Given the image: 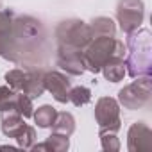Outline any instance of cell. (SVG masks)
Returning a JSON list of instances; mask_svg holds the SVG:
<instances>
[{"label":"cell","mask_w":152,"mask_h":152,"mask_svg":"<svg viewBox=\"0 0 152 152\" xmlns=\"http://www.w3.org/2000/svg\"><path fill=\"white\" fill-rule=\"evenodd\" d=\"M47 34L39 20L0 11V57L15 64L38 68L45 63Z\"/></svg>","instance_id":"6da1fadb"},{"label":"cell","mask_w":152,"mask_h":152,"mask_svg":"<svg viewBox=\"0 0 152 152\" xmlns=\"http://www.w3.org/2000/svg\"><path fill=\"white\" fill-rule=\"evenodd\" d=\"M127 56H125V72L132 79L150 77L152 75V43L150 31L140 29L127 34Z\"/></svg>","instance_id":"7a4b0ae2"},{"label":"cell","mask_w":152,"mask_h":152,"mask_svg":"<svg viewBox=\"0 0 152 152\" xmlns=\"http://www.w3.org/2000/svg\"><path fill=\"white\" fill-rule=\"evenodd\" d=\"M124 56H125V47L115 36H97L83 50L84 68L90 70L91 73H99L109 59L113 57L124 59Z\"/></svg>","instance_id":"3957f363"},{"label":"cell","mask_w":152,"mask_h":152,"mask_svg":"<svg viewBox=\"0 0 152 152\" xmlns=\"http://www.w3.org/2000/svg\"><path fill=\"white\" fill-rule=\"evenodd\" d=\"M56 38L59 45H66V47H75L84 50L88 47V43L93 39L90 23L81 22V20H66L61 22L56 29Z\"/></svg>","instance_id":"277c9868"},{"label":"cell","mask_w":152,"mask_h":152,"mask_svg":"<svg viewBox=\"0 0 152 152\" xmlns=\"http://www.w3.org/2000/svg\"><path fill=\"white\" fill-rule=\"evenodd\" d=\"M152 84L150 77H140L118 91V100L125 109H141L150 104Z\"/></svg>","instance_id":"5b68a950"},{"label":"cell","mask_w":152,"mask_h":152,"mask_svg":"<svg viewBox=\"0 0 152 152\" xmlns=\"http://www.w3.org/2000/svg\"><path fill=\"white\" fill-rule=\"evenodd\" d=\"M116 18L120 29L125 34L138 31L145 18V6L141 0H118L116 6Z\"/></svg>","instance_id":"8992f818"},{"label":"cell","mask_w":152,"mask_h":152,"mask_svg":"<svg viewBox=\"0 0 152 152\" xmlns=\"http://www.w3.org/2000/svg\"><path fill=\"white\" fill-rule=\"evenodd\" d=\"M95 120L100 127V132H116L120 131V106L111 97L99 99L95 106Z\"/></svg>","instance_id":"52a82bcc"},{"label":"cell","mask_w":152,"mask_h":152,"mask_svg":"<svg viewBox=\"0 0 152 152\" xmlns=\"http://www.w3.org/2000/svg\"><path fill=\"white\" fill-rule=\"evenodd\" d=\"M57 66L64 70L70 75H81L84 68V59H83V50L75 47H66L59 45L57 48Z\"/></svg>","instance_id":"ba28073f"},{"label":"cell","mask_w":152,"mask_h":152,"mask_svg":"<svg viewBox=\"0 0 152 152\" xmlns=\"http://www.w3.org/2000/svg\"><path fill=\"white\" fill-rule=\"evenodd\" d=\"M43 83H45V90L52 93V97L61 102V104H66L68 102V95H70V88H72V83L70 79L66 77L64 73L61 72H45L43 73Z\"/></svg>","instance_id":"9c48e42d"},{"label":"cell","mask_w":152,"mask_h":152,"mask_svg":"<svg viewBox=\"0 0 152 152\" xmlns=\"http://www.w3.org/2000/svg\"><path fill=\"white\" fill-rule=\"evenodd\" d=\"M127 148L131 152H150L152 150V131L143 124L136 122L127 132Z\"/></svg>","instance_id":"30bf717a"},{"label":"cell","mask_w":152,"mask_h":152,"mask_svg":"<svg viewBox=\"0 0 152 152\" xmlns=\"http://www.w3.org/2000/svg\"><path fill=\"white\" fill-rule=\"evenodd\" d=\"M43 70L39 68H32L27 72L25 75V83H23V88H22V93H25L27 97L31 99H38L43 95L45 91V83H43Z\"/></svg>","instance_id":"8fae6325"},{"label":"cell","mask_w":152,"mask_h":152,"mask_svg":"<svg viewBox=\"0 0 152 152\" xmlns=\"http://www.w3.org/2000/svg\"><path fill=\"white\" fill-rule=\"evenodd\" d=\"M23 127H25V122H23L22 115H18L16 111H4L2 113V132L7 138H16Z\"/></svg>","instance_id":"7c38bea8"},{"label":"cell","mask_w":152,"mask_h":152,"mask_svg":"<svg viewBox=\"0 0 152 152\" xmlns=\"http://www.w3.org/2000/svg\"><path fill=\"white\" fill-rule=\"evenodd\" d=\"M68 138H70V136H63V134L52 132V134L45 140V143H41V145H32L31 148H32V150L64 152V150H68V147H70V140H68Z\"/></svg>","instance_id":"4fadbf2b"},{"label":"cell","mask_w":152,"mask_h":152,"mask_svg":"<svg viewBox=\"0 0 152 152\" xmlns=\"http://www.w3.org/2000/svg\"><path fill=\"white\" fill-rule=\"evenodd\" d=\"M100 72H104V77H106L107 81H111V83H120V81L124 79V75L127 73V72H125V63H124L122 57H113V59H109V61L102 66Z\"/></svg>","instance_id":"5bb4252c"},{"label":"cell","mask_w":152,"mask_h":152,"mask_svg":"<svg viewBox=\"0 0 152 152\" xmlns=\"http://www.w3.org/2000/svg\"><path fill=\"white\" fill-rule=\"evenodd\" d=\"M90 29H91L93 38H97V36H115V32H116L115 22L111 18H107V16L93 18L91 23H90Z\"/></svg>","instance_id":"9a60e30c"},{"label":"cell","mask_w":152,"mask_h":152,"mask_svg":"<svg viewBox=\"0 0 152 152\" xmlns=\"http://www.w3.org/2000/svg\"><path fill=\"white\" fill-rule=\"evenodd\" d=\"M75 131V120L70 113H57L54 124H52V132L63 134V136H72Z\"/></svg>","instance_id":"2e32d148"},{"label":"cell","mask_w":152,"mask_h":152,"mask_svg":"<svg viewBox=\"0 0 152 152\" xmlns=\"http://www.w3.org/2000/svg\"><path fill=\"white\" fill-rule=\"evenodd\" d=\"M32 116H34V122L38 124V127L47 129V127H52V124H54V120H56V116H57V111H56L52 106L45 104V106L38 107V111L32 113Z\"/></svg>","instance_id":"e0dca14e"},{"label":"cell","mask_w":152,"mask_h":152,"mask_svg":"<svg viewBox=\"0 0 152 152\" xmlns=\"http://www.w3.org/2000/svg\"><path fill=\"white\" fill-rule=\"evenodd\" d=\"M91 100V91L90 88L86 86H75V88H70V95H68V102H72L73 106H86L88 102Z\"/></svg>","instance_id":"ac0fdd59"},{"label":"cell","mask_w":152,"mask_h":152,"mask_svg":"<svg viewBox=\"0 0 152 152\" xmlns=\"http://www.w3.org/2000/svg\"><path fill=\"white\" fill-rule=\"evenodd\" d=\"M16 91L7 86H0V113L4 111H15L16 106Z\"/></svg>","instance_id":"d6986e66"},{"label":"cell","mask_w":152,"mask_h":152,"mask_svg":"<svg viewBox=\"0 0 152 152\" xmlns=\"http://www.w3.org/2000/svg\"><path fill=\"white\" fill-rule=\"evenodd\" d=\"M25 75H27V70H22V68L9 70L6 73V81H7L9 88H13L15 91H22L23 83H25Z\"/></svg>","instance_id":"ffe728a7"},{"label":"cell","mask_w":152,"mask_h":152,"mask_svg":"<svg viewBox=\"0 0 152 152\" xmlns=\"http://www.w3.org/2000/svg\"><path fill=\"white\" fill-rule=\"evenodd\" d=\"M15 111H16L18 115H22L23 118H31L32 113H34L32 99L27 97L25 93H18V95H16V106H15Z\"/></svg>","instance_id":"44dd1931"},{"label":"cell","mask_w":152,"mask_h":152,"mask_svg":"<svg viewBox=\"0 0 152 152\" xmlns=\"http://www.w3.org/2000/svg\"><path fill=\"white\" fill-rule=\"evenodd\" d=\"M15 140L18 141V145H20L22 148H31V147L34 145V140H36V131H34V127H31V125L25 124V127L20 131V134H18Z\"/></svg>","instance_id":"7402d4cb"},{"label":"cell","mask_w":152,"mask_h":152,"mask_svg":"<svg viewBox=\"0 0 152 152\" xmlns=\"http://www.w3.org/2000/svg\"><path fill=\"white\" fill-rule=\"evenodd\" d=\"M100 141L104 150H109V152L120 150V141L116 138V132H100Z\"/></svg>","instance_id":"603a6c76"}]
</instances>
